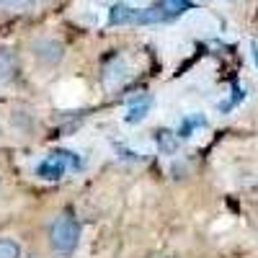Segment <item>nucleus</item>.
Here are the masks:
<instances>
[{
	"label": "nucleus",
	"mask_w": 258,
	"mask_h": 258,
	"mask_svg": "<svg viewBox=\"0 0 258 258\" xmlns=\"http://www.w3.org/2000/svg\"><path fill=\"white\" fill-rule=\"evenodd\" d=\"M18 78V57L13 49H0V88L11 85Z\"/></svg>",
	"instance_id": "5"
},
{
	"label": "nucleus",
	"mask_w": 258,
	"mask_h": 258,
	"mask_svg": "<svg viewBox=\"0 0 258 258\" xmlns=\"http://www.w3.org/2000/svg\"><path fill=\"white\" fill-rule=\"evenodd\" d=\"M253 59H255V64H258V47H253Z\"/></svg>",
	"instance_id": "12"
},
{
	"label": "nucleus",
	"mask_w": 258,
	"mask_h": 258,
	"mask_svg": "<svg viewBox=\"0 0 258 258\" xmlns=\"http://www.w3.org/2000/svg\"><path fill=\"white\" fill-rule=\"evenodd\" d=\"M49 245L57 255L68 258L80 245V220L73 209H62L49 225Z\"/></svg>",
	"instance_id": "1"
},
{
	"label": "nucleus",
	"mask_w": 258,
	"mask_h": 258,
	"mask_svg": "<svg viewBox=\"0 0 258 258\" xmlns=\"http://www.w3.org/2000/svg\"><path fill=\"white\" fill-rule=\"evenodd\" d=\"M155 8H160V11L168 16V21H173V18H178L181 13L191 11L194 3H191V0H158Z\"/></svg>",
	"instance_id": "6"
},
{
	"label": "nucleus",
	"mask_w": 258,
	"mask_h": 258,
	"mask_svg": "<svg viewBox=\"0 0 258 258\" xmlns=\"http://www.w3.org/2000/svg\"><path fill=\"white\" fill-rule=\"evenodd\" d=\"M168 16L160 8H132L116 3L109 11V24L111 26H147V24H165Z\"/></svg>",
	"instance_id": "3"
},
{
	"label": "nucleus",
	"mask_w": 258,
	"mask_h": 258,
	"mask_svg": "<svg viewBox=\"0 0 258 258\" xmlns=\"http://www.w3.org/2000/svg\"><path fill=\"white\" fill-rule=\"evenodd\" d=\"M83 168V160L70 153V150H52V153L36 165V176L44 181H59L68 173H78Z\"/></svg>",
	"instance_id": "2"
},
{
	"label": "nucleus",
	"mask_w": 258,
	"mask_h": 258,
	"mask_svg": "<svg viewBox=\"0 0 258 258\" xmlns=\"http://www.w3.org/2000/svg\"><path fill=\"white\" fill-rule=\"evenodd\" d=\"M204 124V119L202 116H197V119H186L183 121V126L178 129V137H188L191 132H194V126H202Z\"/></svg>",
	"instance_id": "10"
},
{
	"label": "nucleus",
	"mask_w": 258,
	"mask_h": 258,
	"mask_svg": "<svg viewBox=\"0 0 258 258\" xmlns=\"http://www.w3.org/2000/svg\"><path fill=\"white\" fill-rule=\"evenodd\" d=\"M34 54H36V59H41L44 64H54V62L62 59L64 47L59 44L57 39H36L34 41Z\"/></svg>",
	"instance_id": "4"
},
{
	"label": "nucleus",
	"mask_w": 258,
	"mask_h": 258,
	"mask_svg": "<svg viewBox=\"0 0 258 258\" xmlns=\"http://www.w3.org/2000/svg\"><path fill=\"white\" fill-rule=\"evenodd\" d=\"M31 0H0V8H8V11H24L29 8Z\"/></svg>",
	"instance_id": "11"
},
{
	"label": "nucleus",
	"mask_w": 258,
	"mask_h": 258,
	"mask_svg": "<svg viewBox=\"0 0 258 258\" xmlns=\"http://www.w3.org/2000/svg\"><path fill=\"white\" fill-rule=\"evenodd\" d=\"M155 137H158V142H160L163 153H173V150H176V140L170 137V132H158Z\"/></svg>",
	"instance_id": "9"
},
{
	"label": "nucleus",
	"mask_w": 258,
	"mask_h": 258,
	"mask_svg": "<svg viewBox=\"0 0 258 258\" xmlns=\"http://www.w3.org/2000/svg\"><path fill=\"white\" fill-rule=\"evenodd\" d=\"M150 103H153V98H150V96H142L140 101H135V103H132V109L124 114V121H126V124H137V121H142L145 114H147V109H150Z\"/></svg>",
	"instance_id": "7"
},
{
	"label": "nucleus",
	"mask_w": 258,
	"mask_h": 258,
	"mask_svg": "<svg viewBox=\"0 0 258 258\" xmlns=\"http://www.w3.org/2000/svg\"><path fill=\"white\" fill-rule=\"evenodd\" d=\"M0 258H21V245L13 238H0Z\"/></svg>",
	"instance_id": "8"
}]
</instances>
